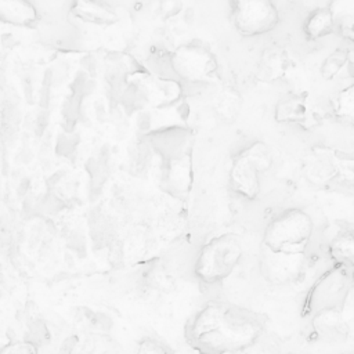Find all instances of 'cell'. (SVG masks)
Instances as JSON below:
<instances>
[{
  "label": "cell",
  "instance_id": "7",
  "mask_svg": "<svg viewBox=\"0 0 354 354\" xmlns=\"http://www.w3.org/2000/svg\"><path fill=\"white\" fill-rule=\"evenodd\" d=\"M230 19L243 37L270 33L279 24V11L272 0H230Z\"/></svg>",
  "mask_w": 354,
  "mask_h": 354
},
{
  "label": "cell",
  "instance_id": "1",
  "mask_svg": "<svg viewBox=\"0 0 354 354\" xmlns=\"http://www.w3.org/2000/svg\"><path fill=\"white\" fill-rule=\"evenodd\" d=\"M266 332V318L242 306L210 300L184 326L187 344L198 354H236L254 346Z\"/></svg>",
  "mask_w": 354,
  "mask_h": 354
},
{
  "label": "cell",
  "instance_id": "26",
  "mask_svg": "<svg viewBox=\"0 0 354 354\" xmlns=\"http://www.w3.org/2000/svg\"><path fill=\"white\" fill-rule=\"evenodd\" d=\"M342 33H343V37H344V39H347L348 41L354 43V24L346 26Z\"/></svg>",
  "mask_w": 354,
  "mask_h": 354
},
{
  "label": "cell",
  "instance_id": "4",
  "mask_svg": "<svg viewBox=\"0 0 354 354\" xmlns=\"http://www.w3.org/2000/svg\"><path fill=\"white\" fill-rule=\"evenodd\" d=\"M173 76L189 84L218 82V61L213 50L201 40H191L170 51Z\"/></svg>",
  "mask_w": 354,
  "mask_h": 354
},
{
  "label": "cell",
  "instance_id": "12",
  "mask_svg": "<svg viewBox=\"0 0 354 354\" xmlns=\"http://www.w3.org/2000/svg\"><path fill=\"white\" fill-rule=\"evenodd\" d=\"M311 329L322 340L344 342L348 339L350 326L346 322L342 310L326 308L311 315Z\"/></svg>",
  "mask_w": 354,
  "mask_h": 354
},
{
  "label": "cell",
  "instance_id": "3",
  "mask_svg": "<svg viewBox=\"0 0 354 354\" xmlns=\"http://www.w3.org/2000/svg\"><path fill=\"white\" fill-rule=\"evenodd\" d=\"M314 232L311 216L290 207L272 217L263 234V246L279 253H306Z\"/></svg>",
  "mask_w": 354,
  "mask_h": 354
},
{
  "label": "cell",
  "instance_id": "9",
  "mask_svg": "<svg viewBox=\"0 0 354 354\" xmlns=\"http://www.w3.org/2000/svg\"><path fill=\"white\" fill-rule=\"evenodd\" d=\"M162 183L165 189L178 201H185L189 196L194 183L192 153L189 149L167 158Z\"/></svg>",
  "mask_w": 354,
  "mask_h": 354
},
{
  "label": "cell",
  "instance_id": "20",
  "mask_svg": "<svg viewBox=\"0 0 354 354\" xmlns=\"http://www.w3.org/2000/svg\"><path fill=\"white\" fill-rule=\"evenodd\" d=\"M333 113L343 122L354 127V83L342 88L333 101Z\"/></svg>",
  "mask_w": 354,
  "mask_h": 354
},
{
  "label": "cell",
  "instance_id": "14",
  "mask_svg": "<svg viewBox=\"0 0 354 354\" xmlns=\"http://www.w3.org/2000/svg\"><path fill=\"white\" fill-rule=\"evenodd\" d=\"M71 14L91 25L111 26L119 21L116 10L106 0H73Z\"/></svg>",
  "mask_w": 354,
  "mask_h": 354
},
{
  "label": "cell",
  "instance_id": "13",
  "mask_svg": "<svg viewBox=\"0 0 354 354\" xmlns=\"http://www.w3.org/2000/svg\"><path fill=\"white\" fill-rule=\"evenodd\" d=\"M310 119L308 93H288L281 97L274 108V120L281 124L304 126Z\"/></svg>",
  "mask_w": 354,
  "mask_h": 354
},
{
  "label": "cell",
  "instance_id": "19",
  "mask_svg": "<svg viewBox=\"0 0 354 354\" xmlns=\"http://www.w3.org/2000/svg\"><path fill=\"white\" fill-rule=\"evenodd\" d=\"M328 254L333 264L354 267V231L336 234L328 245Z\"/></svg>",
  "mask_w": 354,
  "mask_h": 354
},
{
  "label": "cell",
  "instance_id": "8",
  "mask_svg": "<svg viewBox=\"0 0 354 354\" xmlns=\"http://www.w3.org/2000/svg\"><path fill=\"white\" fill-rule=\"evenodd\" d=\"M306 253H279L263 246L259 270L263 278L274 286H288L299 282L307 271Z\"/></svg>",
  "mask_w": 354,
  "mask_h": 354
},
{
  "label": "cell",
  "instance_id": "16",
  "mask_svg": "<svg viewBox=\"0 0 354 354\" xmlns=\"http://www.w3.org/2000/svg\"><path fill=\"white\" fill-rule=\"evenodd\" d=\"M242 104L243 100L239 90L231 84H224L214 95L212 108L220 122L225 124H232L241 115Z\"/></svg>",
  "mask_w": 354,
  "mask_h": 354
},
{
  "label": "cell",
  "instance_id": "6",
  "mask_svg": "<svg viewBox=\"0 0 354 354\" xmlns=\"http://www.w3.org/2000/svg\"><path fill=\"white\" fill-rule=\"evenodd\" d=\"M123 95L138 108H163L183 101L184 88L174 77L158 76L145 68L130 75Z\"/></svg>",
  "mask_w": 354,
  "mask_h": 354
},
{
  "label": "cell",
  "instance_id": "10",
  "mask_svg": "<svg viewBox=\"0 0 354 354\" xmlns=\"http://www.w3.org/2000/svg\"><path fill=\"white\" fill-rule=\"evenodd\" d=\"M259 174L260 173L254 165L241 152H238L232 159L228 174L230 187L236 195L248 201H254L260 194Z\"/></svg>",
  "mask_w": 354,
  "mask_h": 354
},
{
  "label": "cell",
  "instance_id": "25",
  "mask_svg": "<svg viewBox=\"0 0 354 354\" xmlns=\"http://www.w3.org/2000/svg\"><path fill=\"white\" fill-rule=\"evenodd\" d=\"M183 0H159V14L163 19H170L183 11Z\"/></svg>",
  "mask_w": 354,
  "mask_h": 354
},
{
  "label": "cell",
  "instance_id": "24",
  "mask_svg": "<svg viewBox=\"0 0 354 354\" xmlns=\"http://www.w3.org/2000/svg\"><path fill=\"white\" fill-rule=\"evenodd\" d=\"M0 354H37V346L30 340H12L0 346Z\"/></svg>",
  "mask_w": 354,
  "mask_h": 354
},
{
  "label": "cell",
  "instance_id": "21",
  "mask_svg": "<svg viewBox=\"0 0 354 354\" xmlns=\"http://www.w3.org/2000/svg\"><path fill=\"white\" fill-rule=\"evenodd\" d=\"M241 153L254 165L259 173H266L272 166L271 149L263 141L250 142L241 151Z\"/></svg>",
  "mask_w": 354,
  "mask_h": 354
},
{
  "label": "cell",
  "instance_id": "22",
  "mask_svg": "<svg viewBox=\"0 0 354 354\" xmlns=\"http://www.w3.org/2000/svg\"><path fill=\"white\" fill-rule=\"evenodd\" d=\"M350 54L346 48H335L326 55L319 66V73L325 80H333L347 65Z\"/></svg>",
  "mask_w": 354,
  "mask_h": 354
},
{
  "label": "cell",
  "instance_id": "5",
  "mask_svg": "<svg viewBox=\"0 0 354 354\" xmlns=\"http://www.w3.org/2000/svg\"><path fill=\"white\" fill-rule=\"evenodd\" d=\"M353 286L354 267L333 264L324 271L308 289L301 306L303 315L311 317L326 308L342 310Z\"/></svg>",
  "mask_w": 354,
  "mask_h": 354
},
{
  "label": "cell",
  "instance_id": "27",
  "mask_svg": "<svg viewBox=\"0 0 354 354\" xmlns=\"http://www.w3.org/2000/svg\"><path fill=\"white\" fill-rule=\"evenodd\" d=\"M344 354H354V351H347V353H344Z\"/></svg>",
  "mask_w": 354,
  "mask_h": 354
},
{
  "label": "cell",
  "instance_id": "23",
  "mask_svg": "<svg viewBox=\"0 0 354 354\" xmlns=\"http://www.w3.org/2000/svg\"><path fill=\"white\" fill-rule=\"evenodd\" d=\"M136 354H171V351L163 342L151 336H145L138 342Z\"/></svg>",
  "mask_w": 354,
  "mask_h": 354
},
{
  "label": "cell",
  "instance_id": "15",
  "mask_svg": "<svg viewBox=\"0 0 354 354\" xmlns=\"http://www.w3.org/2000/svg\"><path fill=\"white\" fill-rule=\"evenodd\" d=\"M0 21L18 28H30L39 21V12L30 0H0Z\"/></svg>",
  "mask_w": 354,
  "mask_h": 354
},
{
  "label": "cell",
  "instance_id": "2",
  "mask_svg": "<svg viewBox=\"0 0 354 354\" xmlns=\"http://www.w3.org/2000/svg\"><path fill=\"white\" fill-rule=\"evenodd\" d=\"M243 254L241 238L224 232L209 239L198 252L194 274L202 285H216L231 275Z\"/></svg>",
  "mask_w": 354,
  "mask_h": 354
},
{
  "label": "cell",
  "instance_id": "17",
  "mask_svg": "<svg viewBox=\"0 0 354 354\" xmlns=\"http://www.w3.org/2000/svg\"><path fill=\"white\" fill-rule=\"evenodd\" d=\"M335 32V15L330 7H318L313 10L303 22V35L307 40L315 41Z\"/></svg>",
  "mask_w": 354,
  "mask_h": 354
},
{
  "label": "cell",
  "instance_id": "18",
  "mask_svg": "<svg viewBox=\"0 0 354 354\" xmlns=\"http://www.w3.org/2000/svg\"><path fill=\"white\" fill-rule=\"evenodd\" d=\"M144 283L159 293H171L177 288L174 274L162 260H153L147 266L144 271Z\"/></svg>",
  "mask_w": 354,
  "mask_h": 354
},
{
  "label": "cell",
  "instance_id": "11",
  "mask_svg": "<svg viewBox=\"0 0 354 354\" xmlns=\"http://www.w3.org/2000/svg\"><path fill=\"white\" fill-rule=\"evenodd\" d=\"M290 57L285 47L270 44L263 48L256 65V77L263 83H275L285 77Z\"/></svg>",
  "mask_w": 354,
  "mask_h": 354
},
{
  "label": "cell",
  "instance_id": "28",
  "mask_svg": "<svg viewBox=\"0 0 354 354\" xmlns=\"http://www.w3.org/2000/svg\"><path fill=\"white\" fill-rule=\"evenodd\" d=\"M288 354H300V353H288Z\"/></svg>",
  "mask_w": 354,
  "mask_h": 354
}]
</instances>
